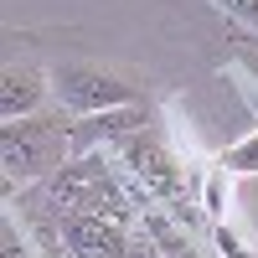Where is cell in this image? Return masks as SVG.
I'll use <instances>...</instances> for the list:
<instances>
[{"label":"cell","instance_id":"3","mask_svg":"<svg viewBox=\"0 0 258 258\" xmlns=\"http://www.w3.org/2000/svg\"><path fill=\"white\" fill-rule=\"evenodd\" d=\"M52 98L68 114H103V109L140 103L135 83H124L109 68H93V62H57L52 68Z\"/></svg>","mask_w":258,"mask_h":258},{"label":"cell","instance_id":"7","mask_svg":"<svg viewBox=\"0 0 258 258\" xmlns=\"http://www.w3.org/2000/svg\"><path fill=\"white\" fill-rule=\"evenodd\" d=\"M52 98V73L41 68H11L0 73V114L6 119H26V114H41Z\"/></svg>","mask_w":258,"mask_h":258},{"label":"cell","instance_id":"2","mask_svg":"<svg viewBox=\"0 0 258 258\" xmlns=\"http://www.w3.org/2000/svg\"><path fill=\"white\" fill-rule=\"evenodd\" d=\"M73 155V119L62 114H26V119H6L0 129V165H6V186H36L52 170H62Z\"/></svg>","mask_w":258,"mask_h":258},{"label":"cell","instance_id":"8","mask_svg":"<svg viewBox=\"0 0 258 258\" xmlns=\"http://www.w3.org/2000/svg\"><path fill=\"white\" fill-rule=\"evenodd\" d=\"M217 170H227V176H258V129H253L243 145H232V150H227Z\"/></svg>","mask_w":258,"mask_h":258},{"label":"cell","instance_id":"6","mask_svg":"<svg viewBox=\"0 0 258 258\" xmlns=\"http://www.w3.org/2000/svg\"><path fill=\"white\" fill-rule=\"evenodd\" d=\"M57 238L78 258H129V248H135L129 222L114 217H57Z\"/></svg>","mask_w":258,"mask_h":258},{"label":"cell","instance_id":"5","mask_svg":"<svg viewBox=\"0 0 258 258\" xmlns=\"http://www.w3.org/2000/svg\"><path fill=\"white\" fill-rule=\"evenodd\" d=\"M119 165L145 186V202H150V197H160V202H176V197H181V165H176V155H170L150 129L135 135V140L119 150Z\"/></svg>","mask_w":258,"mask_h":258},{"label":"cell","instance_id":"9","mask_svg":"<svg viewBox=\"0 0 258 258\" xmlns=\"http://www.w3.org/2000/svg\"><path fill=\"white\" fill-rule=\"evenodd\" d=\"M217 6H222L227 16H238L243 26H253V31H258V0H217Z\"/></svg>","mask_w":258,"mask_h":258},{"label":"cell","instance_id":"4","mask_svg":"<svg viewBox=\"0 0 258 258\" xmlns=\"http://www.w3.org/2000/svg\"><path fill=\"white\" fill-rule=\"evenodd\" d=\"M150 129V103H124V109H103V114H78L73 119V155H119V150Z\"/></svg>","mask_w":258,"mask_h":258},{"label":"cell","instance_id":"1","mask_svg":"<svg viewBox=\"0 0 258 258\" xmlns=\"http://www.w3.org/2000/svg\"><path fill=\"white\" fill-rule=\"evenodd\" d=\"M41 202L57 217H114L135 222V197L119 186L103 155H68V165L41 181Z\"/></svg>","mask_w":258,"mask_h":258}]
</instances>
